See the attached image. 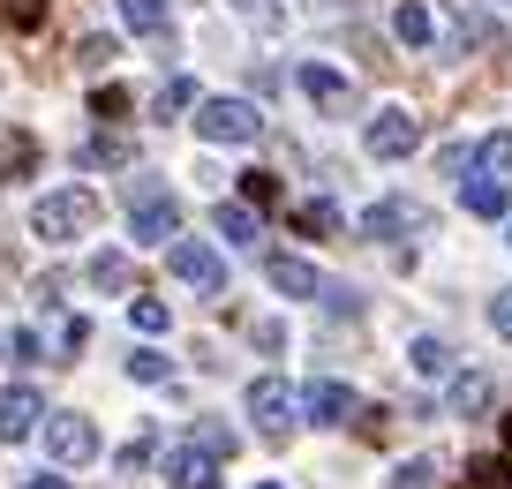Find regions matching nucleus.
<instances>
[{
  "mask_svg": "<svg viewBox=\"0 0 512 489\" xmlns=\"http://www.w3.org/2000/svg\"><path fill=\"white\" fill-rule=\"evenodd\" d=\"M98 226V196L91 189H53V196H38V211H31V234L38 241H83Z\"/></svg>",
  "mask_w": 512,
  "mask_h": 489,
  "instance_id": "f257e3e1",
  "label": "nucleus"
},
{
  "mask_svg": "<svg viewBox=\"0 0 512 489\" xmlns=\"http://www.w3.org/2000/svg\"><path fill=\"white\" fill-rule=\"evenodd\" d=\"M196 136L204 143H256L264 136V113H256L249 98H204V106H196Z\"/></svg>",
  "mask_w": 512,
  "mask_h": 489,
  "instance_id": "f03ea898",
  "label": "nucleus"
},
{
  "mask_svg": "<svg viewBox=\"0 0 512 489\" xmlns=\"http://www.w3.org/2000/svg\"><path fill=\"white\" fill-rule=\"evenodd\" d=\"M128 234H136V241H151V249H166V241L181 234V204L159 189V181H144V189L128 196Z\"/></svg>",
  "mask_w": 512,
  "mask_h": 489,
  "instance_id": "7ed1b4c3",
  "label": "nucleus"
},
{
  "mask_svg": "<svg viewBox=\"0 0 512 489\" xmlns=\"http://www.w3.org/2000/svg\"><path fill=\"white\" fill-rule=\"evenodd\" d=\"M166 271L196 294H226V256L211 241H166Z\"/></svg>",
  "mask_w": 512,
  "mask_h": 489,
  "instance_id": "20e7f679",
  "label": "nucleus"
},
{
  "mask_svg": "<svg viewBox=\"0 0 512 489\" xmlns=\"http://www.w3.org/2000/svg\"><path fill=\"white\" fill-rule=\"evenodd\" d=\"M249 414H256V429H264V437H287L294 414H302V392H294L287 377H256V384H249Z\"/></svg>",
  "mask_w": 512,
  "mask_h": 489,
  "instance_id": "39448f33",
  "label": "nucleus"
},
{
  "mask_svg": "<svg viewBox=\"0 0 512 489\" xmlns=\"http://www.w3.org/2000/svg\"><path fill=\"white\" fill-rule=\"evenodd\" d=\"M46 452L61 459V467H91V459H98L91 414H46Z\"/></svg>",
  "mask_w": 512,
  "mask_h": 489,
  "instance_id": "423d86ee",
  "label": "nucleus"
},
{
  "mask_svg": "<svg viewBox=\"0 0 512 489\" xmlns=\"http://www.w3.org/2000/svg\"><path fill=\"white\" fill-rule=\"evenodd\" d=\"M166 489H219V452L211 444H174L166 452Z\"/></svg>",
  "mask_w": 512,
  "mask_h": 489,
  "instance_id": "0eeeda50",
  "label": "nucleus"
},
{
  "mask_svg": "<svg viewBox=\"0 0 512 489\" xmlns=\"http://www.w3.org/2000/svg\"><path fill=\"white\" fill-rule=\"evenodd\" d=\"M422 143V121L407 106H384L377 121H369V158H407Z\"/></svg>",
  "mask_w": 512,
  "mask_h": 489,
  "instance_id": "6e6552de",
  "label": "nucleus"
},
{
  "mask_svg": "<svg viewBox=\"0 0 512 489\" xmlns=\"http://www.w3.org/2000/svg\"><path fill=\"white\" fill-rule=\"evenodd\" d=\"M294 83H302V98H309V106H324V113H354V83L339 76V68L302 61V68H294Z\"/></svg>",
  "mask_w": 512,
  "mask_h": 489,
  "instance_id": "1a4fd4ad",
  "label": "nucleus"
},
{
  "mask_svg": "<svg viewBox=\"0 0 512 489\" xmlns=\"http://www.w3.org/2000/svg\"><path fill=\"white\" fill-rule=\"evenodd\" d=\"M38 414H46V399L31 384H0V444H23L38 429Z\"/></svg>",
  "mask_w": 512,
  "mask_h": 489,
  "instance_id": "9d476101",
  "label": "nucleus"
},
{
  "mask_svg": "<svg viewBox=\"0 0 512 489\" xmlns=\"http://www.w3.org/2000/svg\"><path fill=\"white\" fill-rule=\"evenodd\" d=\"M302 414H309V422H324V429H339V422L354 414V384H339V377H317V384L302 392Z\"/></svg>",
  "mask_w": 512,
  "mask_h": 489,
  "instance_id": "9b49d317",
  "label": "nucleus"
},
{
  "mask_svg": "<svg viewBox=\"0 0 512 489\" xmlns=\"http://www.w3.org/2000/svg\"><path fill=\"white\" fill-rule=\"evenodd\" d=\"M264 279H272L287 301H317V294H324V279H317V264H309V256H272V264H264Z\"/></svg>",
  "mask_w": 512,
  "mask_h": 489,
  "instance_id": "f8f14e48",
  "label": "nucleus"
},
{
  "mask_svg": "<svg viewBox=\"0 0 512 489\" xmlns=\"http://www.w3.org/2000/svg\"><path fill=\"white\" fill-rule=\"evenodd\" d=\"M407 226H422V211H415V204H400V196H384V204H369V211H362V234H369V241H400Z\"/></svg>",
  "mask_w": 512,
  "mask_h": 489,
  "instance_id": "ddd939ff",
  "label": "nucleus"
},
{
  "mask_svg": "<svg viewBox=\"0 0 512 489\" xmlns=\"http://www.w3.org/2000/svg\"><path fill=\"white\" fill-rule=\"evenodd\" d=\"M392 38H400V46H430L437 38L430 8H422V0H400V8H392Z\"/></svg>",
  "mask_w": 512,
  "mask_h": 489,
  "instance_id": "4468645a",
  "label": "nucleus"
},
{
  "mask_svg": "<svg viewBox=\"0 0 512 489\" xmlns=\"http://www.w3.org/2000/svg\"><path fill=\"white\" fill-rule=\"evenodd\" d=\"M128 279H136V271H128L121 249H98V256H91V286H98V294H121Z\"/></svg>",
  "mask_w": 512,
  "mask_h": 489,
  "instance_id": "2eb2a0df",
  "label": "nucleus"
},
{
  "mask_svg": "<svg viewBox=\"0 0 512 489\" xmlns=\"http://www.w3.org/2000/svg\"><path fill=\"white\" fill-rule=\"evenodd\" d=\"M38 166V143L31 136H0V181H23Z\"/></svg>",
  "mask_w": 512,
  "mask_h": 489,
  "instance_id": "dca6fc26",
  "label": "nucleus"
},
{
  "mask_svg": "<svg viewBox=\"0 0 512 489\" xmlns=\"http://www.w3.org/2000/svg\"><path fill=\"white\" fill-rule=\"evenodd\" d=\"M467 211H475V219H505V181H497V174L467 181Z\"/></svg>",
  "mask_w": 512,
  "mask_h": 489,
  "instance_id": "f3484780",
  "label": "nucleus"
},
{
  "mask_svg": "<svg viewBox=\"0 0 512 489\" xmlns=\"http://www.w3.org/2000/svg\"><path fill=\"white\" fill-rule=\"evenodd\" d=\"M407 362H415L422 377H452V347H445V339H430V332H422L415 347H407Z\"/></svg>",
  "mask_w": 512,
  "mask_h": 489,
  "instance_id": "a211bd4d",
  "label": "nucleus"
},
{
  "mask_svg": "<svg viewBox=\"0 0 512 489\" xmlns=\"http://www.w3.org/2000/svg\"><path fill=\"white\" fill-rule=\"evenodd\" d=\"M211 226H219L234 249H249V241H256V211L249 204H219V219H211Z\"/></svg>",
  "mask_w": 512,
  "mask_h": 489,
  "instance_id": "6ab92c4d",
  "label": "nucleus"
},
{
  "mask_svg": "<svg viewBox=\"0 0 512 489\" xmlns=\"http://www.w3.org/2000/svg\"><path fill=\"white\" fill-rule=\"evenodd\" d=\"M128 158H136L128 136H91V143H83V166H128Z\"/></svg>",
  "mask_w": 512,
  "mask_h": 489,
  "instance_id": "aec40b11",
  "label": "nucleus"
},
{
  "mask_svg": "<svg viewBox=\"0 0 512 489\" xmlns=\"http://www.w3.org/2000/svg\"><path fill=\"white\" fill-rule=\"evenodd\" d=\"M121 16H128V31L159 38V31H166V0H121Z\"/></svg>",
  "mask_w": 512,
  "mask_h": 489,
  "instance_id": "412c9836",
  "label": "nucleus"
},
{
  "mask_svg": "<svg viewBox=\"0 0 512 489\" xmlns=\"http://www.w3.org/2000/svg\"><path fill=\"white\" fill-rule=\"evenodd\" d=\"M128 324H136V332H144V339H159V332H166V324H174V316H166V301H151V294H136V301H128Z\"/></svg>",
  "mask_w": 512,
  "mask_h": 489,
  "instance_id": "4be33fe9",
  "label": "nucleus"
},
{
  "mask_svg": "<svg viewBox=\"0 0 512 489\" xmlns=\"http://www.w3.org/2000/svg\"><path fill=\"white\" fill-rule=\"evenodd\" d=\"M475 166H482V174H512V128H497V136H482Z\"/></svg>",
  "mask_w": 512,
  "mask_h": 489,
  "instance_id": "5701e85b",
  "label": "nucleus"
},
{
  "mask_svg": "<svg viewBox=\"0 0 512 489\" xmlns=\"http://www.w3.org/2000/svg\"><path fill=\"white\" fill-rule=\"evenodd\" d=\"M490 407V377H452V414H482Z\"/></svg>",
  "mask_w": 512,
  "mask_h": 489,
  "instance_id": "b1692460",
  "label": "nucleus"
},
{
  "mask_svg": "<svg viewBox=\"0 0 512 489\" xmlns=\"http://www.w3.org/2000/svg\"><path fill=\"white\" fill-rule=\"evenodd\" d=\"M467 489H512L505 459H467Z\"/></svg>",
  "mask_w": 512,
  "mask_h": 489,
  "instance_id": "393cba45",
  "label": "nucleus"
},
{
  "mask_svg": "<svg viewBox=\"0 0 512 489\" xmlns=\"http://www.w3.org/2000/svg\"><path fill=\"white\" fill-rule=\"evenodd\" d=\"M8 362H16V369L46 362V347H38V332H31V324H23V332H8Z\"/></svg>",
  "mask_w": 512,
  "mask_h": 489,
  "instance_id": "a878e982",
  "label": "nucleus"
},
{
  "mask_svg": "<svg viewBox=\"0 0 512 489\" xmlns=\"http://www.w3.org/2000/svg\"><path fill=\"white\" fill-rule=\"evenodd\" d=\"M166 369H174V362H166V354H128V377H136V384H166Z\"/></svg>",
  "mask_w": 512,
  "mask_h": 489,
  "instance_id": "bb28decb",
  "label": "nucleus"
},
{
  "mask_svg": "<svg viewBox=\"0 0 512 489\" xmlns=\"http://www.w3.org/2000/svg\"><path fill=\"white\" fill-rule=\"evenodd\" d=\"M91 113H98V121H121V113H128V91H121V83H98V91H91Z\"/></svg>",
  "mask_w": 512,
  "mask_h": 489,
  "instance_id": "cd10ccee",
  "label": "nucleus"
},
{
  "mask_svg": "<svg viewBox=\"0 0 512 489\" xmlns=\"http://www.w3.org/2000/svg\"><path fill=\"white\" fill-rule=\"evenodd\" d=\"M0 16L16 23V31H38V23H46V0H0Z\"/></svg>",
  "mask_w": 512,
  "mask_h": 489,
  "instance_id": "c85d7f7f",
  "label": "nucleus"
},
{
  "mask_svg": "<svg viewBox=\"0 0 512 489\" xmlns=\"http://www.w3.org/2000/svg\"><path fill=\"white\" fill-rule=\"evenodd\" d=\"M294 219H302L309 234H339V204H324V196H317V204H302Z\"/></svg>",
  "mask_w": 512,
  "mask_h": 489,
  "instance_id": "c756f323",
  "label": "nucleus"
},
{
  "mask_svg": "<svg viewBox=\"0 0 512 489\" xmlns=\"http://www.w3.org/2000/svg\"><path fill=\"white\" fill-rule=\"evenodd\" d=\"M113 53H121V46H113V38H98V31H91V38H83V46H76V61H83V68H91V76H98V68H106Z\"/></svg>",
  "mask_w": 512,
  "mask_h": 489,
  "instance_id": "7c9ffc66",
  "label": "nucleus"
},
{
  "mask_svg": "<svg viewBox=\"0 0 512 489\" xmlns=\"http://www.w3.org/2000/svg\"><path fill=\"white\" fill-rule=\"evenodd\" d=\"M196 444H211L219 459H234V429H226V422H196Z\"/></svg>",
  "mask_w": 512,
  "mask_h": 489,
  "instance_id": "2f4dec72",
  "label": "nucleus"
},
{
  "mask_svg": "<svg viewBox=\"0 0 512 489\" xmlns=\"http://www.w3.org/2000/svg\"><path fill=\"white\" fill-rule=\"evenodd\" d=\"M430 482H437V467H430V459H407V467L392 474V489H430Z\"/></svg>",
  "mask_w": 512,
  "mask_h": 489,
  "instance_id": "473e14b6",
  "label": "nucleus"
},
{
  "mask_svg": "<svg viewBox=\"0 0 512 489\" xmlns=\"http://www.w3.org/2000/svg\"><path fill=\"white\" fill-rule=\"evenodd\" d=\"M181 106H196V83H189V76H174V83L159 91V113H181Z\"/></svg>",
  "mask_w": 512,
  "mask_h": 489,
  "instance_id": "72a5a7b5",
  "label": "nucleus"
},
{
  "mask_svg": "<svg viewBox=\"0 0 512 489\" xmlns=\"http://www.w3.org/2000/svg\"><path fill=\"white\" fill-rule=\"evenodd\" d=\"M241 196H249V204H279V181L272 174H249V181H241Z\"/></svg>",
  "mask_w": 512,
  "mask_h": 489,
  "instance_id": "f704fd0d",
  "label": "nucleus"
},
{
  "mask_svg": "<svg viewBox=\"0 0 512 489\" xmlns=\"http://www.w3.org/2000/svg\"><path fill=\"white\" fill-rule=\"evenodd\" d=\"M144 459H151V437H144V429H136V437H128V444H121V467H128V474H136V467H144Z\"/></svg>",
  "mask_w": 512,
  "mask_h": 489,
  "instance_id": "c9c22d12",
  "label": "nucleus"
},
{
  "mask_svg": "<svg viewBox=\"0 0 512 489\" xmlns=\"http://www.w3.org/2000/svg\"><path fill=\"white\" fill-rule=\"evenodd\" d=\"M490 324H497V332L512 339V294H490Z\"/></svg>",
  "mask_w": 512,
  "mask_h": 489,
  "instance_id": "e433bc0d",
  "label": "nucleus"
},
{
  "mask_svg": "<svg viewBox=\"0 0 512 489\" xmlns=\"http://www.w3.org/2000/svg\"><path fill=\"white\" fill-rule=\"evenodd\" d=\"M234 8H241L249 23H279V8H272V0H234Z\"/></svg>",
  "mask_w": 512,
  "mask_h": 489,
  "instance_id": "4c0bfd02",
  "label": "nucleus"
},
{
  "mask_svg": "<svg viewBox=\"0 0 512 489\" xmlns=\"http://www.w3.org/2000/svg\"><path fill=\"white\" fill-rule=\"evenodd\" d=\"M23 489H68V474H38V482H23Z\"/></svg>",
  "mask_w": 512,
  "mask_h": 489,
  "instance_id": "58836bf2",
  "label": "nucleus"
},
{
  "mask_svg": "<svg viewBox=\"0 0 512 489\" xmlns=\"http://www.w3.org/2000/svg\"><path fill=\"white\" fill-rule=\"evenodd\" d=\"M256 489H279V482H256Z\"/></svg>",
  "mask_w": 512,
  "mask_h": 489,
  "instance_id": "ea45409f",
  "label": "nucleus"
},
{
  "mask_svg": "<svg viewBox=\"0 0 512 489\" xmlns=\"http://www.w3.org/2000/svg\"><path fill=\"white\" fill-rule=\"evenodd\" d=\"M505 8H512V0H505Z\"/></svg>",
  "mask_w": 512,
  "mask_h": 489,
  "instance_id": "a19ab883",
  "label": "nucleus"
},
{
  "mask_svg": "<svg viewBox=\"0 0 512 489\" xmlns=\"http://www.w3.org/2000/svg\"><path fill=\"white\" fill-rule=\"evenodd\" d=\"M505 241H512V234H505Z\"/></svg>",
  "mask_w": 512,
  "mask_h": 489,
  "instance_id": "79ce46f5",
  "label": "nucleus"
}]
</instances>
